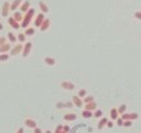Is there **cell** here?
Listing matches in <instances>:
<instances>
[{"mask_svg": "<svg viewBox=\"0 0 141 133\" xmlns=\"http://www.w3.org/2000/svg\"><path fill=\"white\" fill-rule=\"evenodd\" d=\"M34 13H35V10L30 8V10L26 13V16L23 17L22 23H21V27H22V28H26V27L29 26V23L31 22V20H32L33 16H34Z\"/></svg>", "mask_w": 141, "mask_h": 133, "instance_id": "obj_1", "label": "cell"}, {"mask_svg": "<svg viewBox=\"0 0 141 133\" xmlns=\"http://www.w3.org/2000/svg\"><path fill=\"white\" fill-rule=\"evenodd\" d=\"M10 5L9 1H4L1 7V16L2 17H8L9 16V11H10Z\"/></svg>", "mask_w": 141, "mask_h": 133, "instance_id": "obj_2", "label": "cell"}, {"mask_svg": "<svg viewBox=\"0 0 141 133\" xmlns=\"http://www.w3.org/2000/svg\"><path fill=\"white\" fill-rule=\"evenodd\" d=\"M44 15H43V12L42 13H39L38 16H36V18H35V20H34V26L35 27H41V25H42V22L44 21Z\"/></svg>", "mask_w": 141, "mask_h": 133, "instance_id": "obj_3", "label": "cell"}, {"mask_svg": "<svg viewBox=\"0 0 141 133\" xmlns=\"http://www.w3.org/2000/svg\"><path fill=\"white\" fill-rule=\"evenodd\" d=\"M21 5H22V0H13L12 2H11V5H10V10L14 12L18 8H20Z\"/></svg>", "mask_w": 141, "mask_h": 133, "instance_id": "obj_4", "label": "cell"}, {"mask_svg": "<svg viewBox=\"0 0 141 133\" xmlns=\"http://www.w3.org/2000/svg\"><path fill=\"white\" fill-rule=\"evenodd\" d=\"M8 23H9L10 26L12 27L13 29H19L20 27H21L19 25V22H18V21H17V20L14 19L13 17H9V19H8Z\"/></svg>", "mask_w": 141, "mask_h": 133, "instance_id": "obj_5", "label": "cell"}, {"mask_svg": "<svg viewBox=\"0 0 141 133\" xmlns=\"http://www.w3.org/2000/svg\"><path fill=\"white\" fill-rule=\"evenodd\" d=\"M31 49H32V43L26 42V44H24V47H23V53H22L23 57H28L30 51H31Z\"/></svg>", "mask_w": 141, "mask_h": 133, "instance_id": "obj_6", "label": "cell"}, {"mask_svg": "<svg viewBox=\"0 0 141 133\" xmlns=\"http://www.w3.org/2000/svg\"><path fill=\"white\" fill-rule=\"evenodd\" d=\"M20 10H21V12H24V13L28 12L30 10V1H24V2H22V5L20 6Z\"/></svg>", "mask_w": 141, "mask_h": 133, "instance_id": "obj_7", "label": "cell"}, {"mask_svg": "<svg viewBox=\"0 0 141 133\" xmlns=\"http://www.w3.org/2000/svg\"><path fill=\"white\" fill-rule=\"evenodd\" d=\"M61 85H62V88H63V89H65V90H70V91L74 90V88H75L73 83H70V82H67V81L62 82Z\"/></svg>", "mask_w": 141, "mask_h": 133, "instance_id": "obj_8", "label": "cell"}, {"mask_svg": "<svg viewBox=\"0 0 141 133\" xmlns=\"http://www.w3.org/2000/svg\"><path fill=\"white\" fill-rule=\"evenodd\" d=\"M50 25H51V21H50L48 19H44V21L42 22L41 27H40L41 31H45V30H48V27H50Z\"/></svg>", "mask_w": 141, "mask_h": 133, "instance_id": "obj_9", "label": "cell"}, {"mask_svg": "<svg viewBox=\"0 0 141 133\" xmlns=\"http://www.w3.org/2000/svg\"><path fill=\"white\" fill-rule=\"evenodd\" d=\"M22 49H23L22 44H16V45H14V48L11 50V54H12V55L18 54V53H20V52H21V50H22Z\"/></svg>", "mask_w": 141, "mask_h": 133, "instance_id": "obj_10", "label": "cell"}, {"mask_svg": "<svg viewBox=\"0 0 141 133\" xmlns=\"http://www.w3.org/2000/svg\"><path fill=\"white\" fill-rule=\"evenodd\" d=\"M39 7H40V9H41V11H42L43 13L48 12V5H46V3H44L43 1H40V2H39Z\"/></svg>", "mask_w": 141, "mask_h": 133, "instance_id": "obj_11", "label": "cell"}, {"mask_svg": "<svg viewBox=\"0 0 141 133\" xmlns=\"http://www.w3.org/2000/svg\"><path fill=\"white\" fill-rule=\"evenodd\" d=\"M11 49V45L9 44V43H4V44H2L1 47H0V53H6V52H8Z\"/></svg>", "mask_w": 141, "mask_h": 133, "instance_id": "obj_12", "label": "cell"}, {"mask_svg": "<svg viewBox=\"0 0 141 133\" xmlns=\"http://www.w3.org/2000/svg\"><path fill=\"white\" fill-rule=\"evenodd\" d=\"M73 103L76 105V107H82L83 105V101L80 100V98L79 97H77V95H74L73 97Z\"/></svg>", "mask_w": 141, "mask_h": 133, "instance_id": "obj_13", "label": "cell"}, {"mask_svg": "<svg viewBox=\"0 0 141 133\" xmlns=\"http://www.w3.org/2000/svg\"><path fill=\"white\" fill-rule=\"evenodd\" d=\"M13 18L18 21V22H20V21H22L23 20V16H22V12H18V11H14L13 12Z\"/></svg>", "mask_w": 141, "mask_h": 133, "instance_id": "obj_14", "label": "cell"}, {"mask_svg": "<svg viewBox=\"0 0 141 133\" xmlns=\"http://www.w3.org/2000/svg\"><path fill=\"white\" fill-rule=\"evenodd\" d=\"M96 109V103L95 102H89V103H86V107H85V110H89V111H93Z\"/></svg>", "mask_w": 141, "mask_h": 133, "instance_id": "obj_15", "label": "cell"}, {"mask_svg": "<svg viewBox=\"0 0 141 133\" xmlns=\"http://www.w3.org/2000/svg\"><path fill=\"white\" fill-rule=\"evenodd\" d=\"M26 125H28L29 128H34V129H35V127H36V123H35V121L31 120V119H28V120H26Z\"/></svg>", "mask_w": 141, "mask_h": 133, "instance_id": "obj_16", "label": "cell"}, {"mask_svg": "<svg viewBox=\"0 0 141 133\" xmlns=\"http://www.w3.org/2000/svg\"><path fill=\"white\" fill-rule=\"evenodd\" d=\"M64 119L67 121H74L75 119H76V115L74 113H70V114H65L64 115Z\"/></svg>", "mask_w": 141, "mask_h": 133, "instance_id": "obj_17", "label": "cell"}, {"mask_svg": "<svg viewBox=\"0 0 141 133\" xmlns=\"http://www.w3.org/2000/svg\"><path fill=\"white\" fill-rule=\"evenodd\" d=\"M44 62L46 63V64H48V65H54L55 64V60L53 58H50V57L45 58L44 59Z\"/></svg>", "mask_w": 141, "mask_h": 133, "instance_id": "obj_18", "label": "cell"}, {"mask_svg": "<svg viewBox=\"0 0 141 133\" xmlns=\"http://www.w3.org/2000/svg\"><path fill=\"white\" fill-rule=\"evenodd\" d=\"M110 117H111V119H117V118H118V110L111 109V111H110Z\"/></svg>", "mask_w": 141, "mask_h": 133, "instance_id": "obj_19", "label": "cell"}, {"mask_svg": "<svg viewBox=\"0 0 141 133\" xmlns=\"http://www.w3.org/2000/svg\"><path fill=\"white\" fill-rule=\"evenodd\" d=\"M9 59V54L7 53H0V62H4Z\"/></svg>", "mask_w": 141, "mask_h": 133, "instance_id": "obj_20", "label": "cell"}, {"mask_svg": "<svg viewBox=\"0 0 141 133\" xmlns=\"http://www.w3.org/2000/svg\"><path fill=\"white\" fill-rule=\"evenodd\" d=\"M24 33H26V36H32V34H34V29L33 28H26Z\"/></svg>", "mask_w": 141, "mask_h": 133, "instance_id": "obj_21", "label": "cell"}, {"mask_svg": "<svg viewBox=\"0 0 141 133\" xmlns=\"http://www.w3.org/2000/svg\"><path fill=\"white\" fill-rule=\"evenodd\" d=\"M8 38H9V40L11 41V42H16V41H17V37L14 36L12 32H9V33H8Z\"/></svg>", "mask_w": 141, "mask_h": 133, "instance_id": "obj_22", "label": "cell"}, {"mask_svg": "<svg viewBox=\"0 0 141 133\" xmlns=\"http://www.w3.org/2000/svg\"><path fill=\"white\" fill-rule=\"evenodd\" d=\"M18 40L20 42H24L26 41V33H19L18 34Z\"/></svg>", "mask_w": 141, "mask_h": 133, "instance_id": "obj_23", "label": "cell"}, {"mask_svg": "<svg viewBox=\"0 0 141 133\" xmlns=\"http://www.w3.org/2000/svg\"><path fill=\"white\" fill-rule=\"evenodd\" d=\"M83 117L84 118H90L93 114H92V111H89V110H85V111H83Z\"/></svg>", "mask_w": 141, "mask_h": 133, "instance_id": "obj_24", "label": "cell"}, {"mask_svg": "<svg viewBox=\"0 0 141 133\" xmlns=\"http://www.w3.org/2000/svg\"><path fill=\"white\" fill-rule=\"evenodd\" d=\"M107 123V119H106V118H104V119H101V120H100V122H99V125H98V128H99V129H101V128L104 127V125H105V124Z\"/></svg>", "mask_w": 141, "mask_h": 133, "instance_id": "obj_25", "label": "cell"}, {"mask_svg": "<svg viewBox=\"0 0 141 133\" xmlns=\"http://www.w3.org/2000/svg\"><path fill=\"white\" fill-rule=\"evenodd\" d=\"M93 101H94L93 97H86L84 99V102H85V103H89V102H93Z\"/></svg>", "mask_w": 141, "mask_h": 133, "instance_id": "obj_26", "label": "cell"}, {"mask_svg": "<svg viewBox=\"0 0 141 133\" xmlns=\"http://www.w3.org/2000/svg\"><path fill=\"white\" fill-rule=\"evenodd\" d=\"M101 115H103V112H101L100 110H97L96 112L94 113V117H95V118H100Z\"/></svg>", "mask_w": 141, "mask_h": 133, "instance_id": "obj_27", "label": "cell"}, {"mask_svg": "<svg viewBox=\"0 0 141 133\" xmlns=\"http://www.w3.org/2000/svg\"><path fill=\"white\" fill-rule=\"evenodd\" d=\"M125 111H126V105H123V104L120 105V108L118 109V113H123Z\"/></svg>", "mask_w": 141, "mask_h": 133, "instance_id": "obj_28", "label": "cell"}, {"mask_svg": "<svg viewBox=\"0 0 141 133\" xmlns=\"http://www.w3.org/2000/svg\"><path fill=\"white\" fill-rule=\"evenodd\" d=\"M85 95H86V91L85 90H80L79 92H78V97L79 98H84Z\"/></svg>", "mask_w": 141, "mask_h": 133, "instance_id": "obj_29", "label": "cell"}, {"mask_svg": "<svg viewBox=\"0 0 141 133\" xmlns=\"http://www.w3.org/2000/svg\"><path fill=\"white\" fill-rule=\"evenodd\" d=\"M6 43V38L4 37H0V47L2 44H4Z\"/></svg>", "mask_w": 141, "mask_h": 133, "instance_id": "obj_30", "label": "cell"}, {"mask_svg": "<svg viewBox=\"0 0 141 133\" xmlns=\"http://www.w3.org/2000/svg\"><path fill=\"white\" fill-rule=\"evenodd\" d=\"M135 17L137 18V19L141 20V12H140V11H137V12H135Z\"/></svg>", "mask_w": 141, "mask_h": 133, "instance_id": "obj_31", "label": "cell"}, {"mask_svg": "<svg viewBox=\"0 0 141 133\" xmlns=\"http://www.w3.org/2000/svg\"><path fill=\"white\" fill-rule=\"evenodd\" d=\"M117 123H118V125H122V124H123V121H122L121 119H118V120H117Z\"/></svg>", "mask_w": 141, "mask_h": 133, "instance_id": "obj_32", "label": "cell"}, {"mask_svg": "<svg viewBox=\"0 0 141 133\" xmlns=\"http://www.w3.org/2000/svg\"><path fill=\"white\" fill-rule=\"evenodd\" d=\"M131 124V122L130 121H126V122H123V125H126V127H129Z\"/></svg>", "mask_w": 141, "mask_h": 133, "instance_id": "obj_33", "label": "cell"}, {"mask_svg": "<svg viewBox=\"0 0 141 133\" xmlns=\"http://www.w3.org/2000/svg\"><path fill=\"white\" fill-rule=\"evenodd\" d=\"M34 132H35V133H42L40 129H35V131H34Z\"/></svg>", "mask_w": 141, "mask_h": 133, "instance_id": "obj_34", "label": "cell"}, {"mask_svg": "<svg viewBox=\"0 0 141 133\" xmlns=\"http://www.w3.org/2000/svg\"><path fill=\"white\" fill-rule=\"evenodd\" d=\"M1 30H3V25L0 22V31H1Z\"/></svg>", "mask_w": 141, "mask_h": 133, "instance_id": "obj_35", "label": "cell"}, {"mask_svg": "<svg viewBox=\"0 0 141 133\" xmlns=\"http://www.w3.org/2000/svg\"><path fill=\"white\" fill-rule=\"evenodd\" d=\"M107 124H108V127H112V122H107Z\"/></svg>", "mask_w": 141, "mask_h": 133, "instance_id": "obj_36", "label": "cell"}, {"mask_svg": "<svg viewBox=\"0 0 141 133\" xmlns=\"http://www.w3.org/2000/svg\"><path fill=\"white\" fill-rule=\"evenodd\" d=\"M22 132H23V130H22V129H20V130L18 131V133H22Z\"/></svg>", "mask_w": 141, "mask_h": 133, "instance_id": "obj_37", "label": "cell"}]
</instances>
